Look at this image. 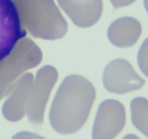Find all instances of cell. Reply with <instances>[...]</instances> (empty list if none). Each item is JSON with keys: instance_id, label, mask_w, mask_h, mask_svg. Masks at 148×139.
I'll return each mask as SVG.
<instances>
[{"instance_id": "obj_1", "label": "cell", "mask_w": 148, "mask_h": 139, "mask_svg": "<svg viewBox=\"0 0 148 139\" xmlns=\"http://www.w3.org/2000/svg\"><path fill=\"white\" fill-rule=\"evenodd\" d=\"M95 98V88L88 79L79 75L67 76L49 110V121L54 130L63 135L79 131L86 123Z\"/></svg>"}, {"instance_id": "obj_2", "label": "cell", "mask_w": 148, "mask_h": 139, "mask_svg": "<svg viewBox=\"0 0 148 139\" xmlns=\"http://www.w3.org/2000/svg\"><path fill=\"white\" fill-rule=\"evenodd\" d=\"M23 20L27 28L36 38H63L68 25L53 0H25Z\"/></svg>"}, {"instance_id": "obj_3", "label": "cell", "mask_w": 148, "mask_h": 139, "mask_svg": "<svg viewBox=\"0 0 148 139\" xmlns=\"http://www.w3.org/2000/svg\"><path fill=\"white\" fill-rule=\"evenodd\" d=\"M58 79V72L57 69L51 65H45L37 72L26 108V113L30 123L34 124L43 123L45 108Z\"/></svg>"}, {"instance_id": "obj_4", "label": "cell", "mask_w": 148, "mask_h": 139, "mask_svg": "<svg viewBox=\"0 0 148 139\" xmlns=\"http://www.w3.org/2000/svg\"><path fill=\"white\" fill-rule=\"evenodd\" d=\"M27 32L13 0H0V62L7 58Z\"/></svg>"}, {"instance_id": "obj_5", "label": "cell", "mask_w": 148, "mask_h": 139, "mask_svg": "<svg viewBox=\"0 0 148 139\" xmlns=\"http://www.w3.org/2000/svg\"><path fill=\"white\" fill-rule=\"evenodd\" d=\"M102 82L108 92L116 94L139 90L145 84V80L135 72L132 65L122 58L111 61L105 67Z\"/></svg>"}, {"instance_id": "obj_6", "label": "cell", "mask_w": 148, "mask_h": 139, "mask_svg": "<svg viewBox=\"0 0 148 139\" xmlns=\"http://www.w3.org/2000/svg\"><path fill=\"white\" fill-rule=\"evenodd\" d=\"M125 123L124 106L118 100L106 99L98 108L92 139H114L123 129Z\"/></svg>"}, {"instance_id": "obj_7", "label": "cell", "mask_w": 148, "mask_h": 139, "mask_svg": "<svg viewBox=\"0 0 148 139\" xmlns=\"http://www.w3.org/2000/svg\"><path fill=\"white\" fill-rule=\"evenodd\" d=\"M58 3L71 20L81 28L96 24L102 14V0H58Z\"/></svg>"}, {"instance_id": "obj_8", "label": "cell", "mask_w": 148, "mask_h": 139, "mask_svg": "<svg viewBox=\"0 0 148 139\" xmlns=\"http://www.w3.org/2000/svg\"><path fill=\"white\" fill-rule=\"evenodd\" d=\"M33 82V74L27 73L15 84L2 108L3 114L8 121H17L23 118Z\"/></svg>"}, {"instance_id": "obj_9", "label": "cell", "mask_w": 148, "mask_h": 139, "mask_svg": "<svg viewBox=\"0 0 148 139\" xmlns=\"http://www.w3.org/2000/svg\"><path fill=\"white\" fill-rule=\"evenodd\" d=\"M142 33L140 22L132 17L117 19L108 29V38L114 46L130 48L134 46Z\"/></svg>"}, {"instance_id": "obj_10", "label": "cell", "mask_w": 148, "mask_h": 139, "mask_svg": "<svg viewBox=\"0 0 148 139\" xmlns=\"http://www.w3.org/2000/svg\"><path fill=\"white\" fill-rule=\"evenodd\" d=\"M132 124L148 137V99L144 97L134 98L131 102Z\"/></svg>"}, {"instance_id": "obj_11", "label": "cell", "mask_w": 148, "mask_h": 139, "mask_svg": "<svg viewBox=\"0 0 148 139\" xmlns=\"http://www.w3.org/2000/svg\"><path fill=\"white\" fill-rule=\"evenodd\" d=\"M138 63L140 71L148 78V38L145 40L138 50Z\"/></svg>"}, {"instance_id": "obj_12", "label": "cell", "mask_w": 148, "mask_h": 139, "mask_svg": "<svg viewBox=\"0 0 148 139\" xmlns=\"http://www.w3.org/2000/svg\"><path fill=\"white\" fill-rule=\"evenodd\" d=\"M12 139H46L43 136H41L39 135H36L32 132L23 131L16 134Z\"/></svg>"}, {"instance_id": "obj_13", "label": "cell", "mask_w": 148, "mask_h": 139, "mask_svg": "<svg viewBox=\"0 0 148 139\" xmlns=\"http://www.w3.org/2000/svg\"><path fill=\"white\" fill-rule=\"evenodd\" d=\"M109 1L111 2V4H112L115 9H117V8L131 5L136 1V0H109Z\"/></svg>"}, {"instance_id": "obj_14", "label": "cell", "mask_w": 148, "mask_h": 139, "mask_svg": "<svg viewBox=\"0 0 148 139\" xmlns=\"http://www.w3.org/2000/svg\"><path fill=\"white\" fill-rule=\"evenodd\" d=\"M123 139H141V138H139L138 136H136L134 134H129V135L125 136Z\"/></svg>"}, {"instance_id": "obj_15", "label": "cell", "mask_w": 148, "mask_h": 139, "mask_svg": "<svg viewBox=\"0 0 148 139\" xmlns=\"http://www.w3.org/2000/svg\"><path fill=\"white\" fill-rule=\"evenodd\" d=\"M144 5H145L146 12H148V0H144Z\"/></svg>"}]
</instances>
